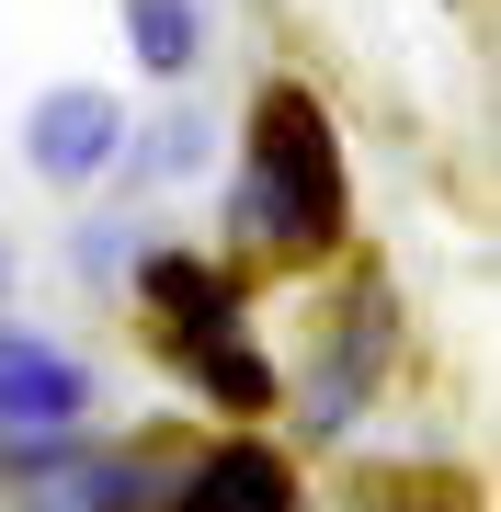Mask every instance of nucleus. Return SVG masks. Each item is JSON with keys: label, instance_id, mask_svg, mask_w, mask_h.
<instances>
[{"label": "nucleus", "instance_id": "nucleus-4", "mask_svg": "<svg viewBox=\"0 0 501 512\" xmlns=\"http://www.w3.org/2000/svg\"><path fill=\"white\" fill-rule=\"evenodd\" d=\"M80 399H92V376H80L69 353H46V342H0V421H69Z\"/></svg>", "mask_w": 501, "mask_h": 512}, {"label": "nucleus", "instance_id": "nucleus-3", "mask_svg": "<svg viewBox=\"0 0 501 512\" xmlns=\"http://www.w3.org/2000/svg\"><path fill=\"white\" fill-rule=\"evenodd\" d=\"M149 296H160V319H171V342H240V285L217 274V262H149Z\"/></svg>", "mask_w": 501, "mask_h": 512}, {"label": "nucleus", "instance_id": "nucleus-2", "mask_svg": "<svg viewBox=\"0 0 501 512\" xmlns=\"http://www.w3.org/2000/svg\"><path fill=\"white\" fill-rule=\"evenodd\" d=\"M114 137H126V114H114L103 92H46L35 103V171L46 183H92V171L114 160Z\"/></svg>", "mask_w": 501, "mask_h": 512}, {"label": "nucleus", "instance_id": "nucleus-5", "mask_svg": "<svg viewBox=\"0 0 501 512\" xmlns=\"http://www.w3.org/2000/svg\"><path fill=\"white\" fill-rule=\"evenodd\" d=\"M183 512H297V478L262 456V444H228V456L183 490Z\"/></svg>", "mask_w": 501, "mask_h": 512}, {"label": "nucleus", "instance_id": "nucleus-1", "mask_svg": "<svg viewBox=\"0 0 501 512\" xmlns=\"http://www.w3.org/2000/svg\"><path fill=\"white\" fill-rule=\"evenodd\" d=\"M251 217L285 239V251H331L342 239V148L331 126H319V103L308 92H262V126H251Z\"/></svg>", "mask_w": 501, "mask_h": 512}, {"label": "nucleus", "instance_id": "nucleus-6", "mask_svg": "<svg viewBox=\"0 0 501 512\" xmlns=\"http://www.w3.org/2000/svg\"><path fill=\"white\" fill-rule=\"evenodd\" d=\"M137 57L149 69H194V0H137Z\"/></svg>", "mask_w": 501, "mask_h": 512}]
</instances>
